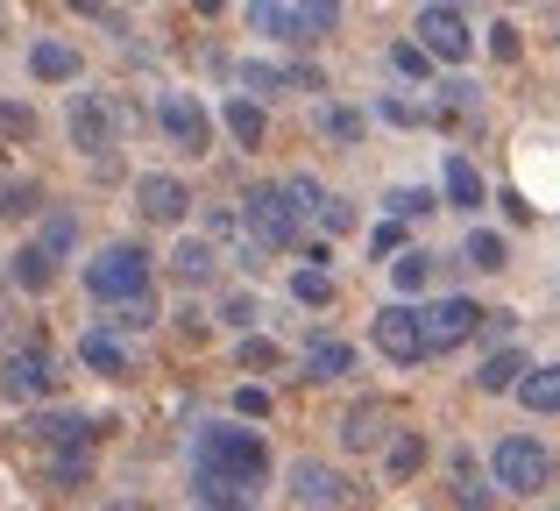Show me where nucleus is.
I'll list each match as a JSON object with an SVG mask.
<instances>
[{"label":"nucleus","instance_id":"nucleus-27","mask_svg":"<svg viewBox=\"0 0 560 511\" xmlns=\"http://www.w3.org/2000/svg\"><path fill=\"white\" fill-rule=\"evenodd\" d=\"M248 28H256V36H277V43H305L299 14H291L284 0H248Z\"/></svg>","mask_w":560,"mask_h":511},{"label":"nucleus","instance_id":"nucleus-20","mask_svg":"<svg viewBox=\"0 0 560 511\" xmlns=\"http://www.w3.org/2000/svg\"><path fill=\"white\" fill-rule=\"evenodd\" d=\"M79 362H85L93 376H128V362H136V356H128V341H114V334L85 327V334H79Z\"/></svg>","mask_w":560,"mask_h":511},{"label":"nucleus","instance_id":"nucleus-53","mask_svg":"<svg viewBox=\"0 0 560 511\" xmlns=\"http://www.w3.org/2000/svg\"><path fill=\"white\" fill-rule=\"evenodd\" d=\"M511 8H518V0H511Z\"/></svg>","mask_w":560,"mask_h":511},{"label":"nucleus","instance_id":"nucleus-12","mask_svg":"<svg viewBox=\"0 0 560 511\" xmlns=\"http://www.w3.org/2000/svg\"><path fill=\"white\" fill-rule=\"evenodd\" d=\"M291 498L313 504V511H334V504H348V476L334 469V462L299 455V462H291Z\"/></svg>","mask_w":560,"mask_h":511},{"label":"nucleus","instance_id":"nucleus-16","mask_svg":"<svg viewBox=\"0 0 560 511\" xmlns=\"http://www.w3.org/2000/svg\"><path fill=\"white\" fill-rule=\"evenodd\" d=\"M305 384H341V376H355V341H313L299 356Z\"/></svg>","mask_w":560,"mask_h":511},{"label":"nucleus","instance_id":"nucleus-40","mask_svg":"<svg viewBox=\"0 0 560 511\" xmlns=\"http://www.w3.org/2000/svg\"><path fill=\"white\" fill-rule=\"evenodd\" d=\"M383 207H390V221H419V213H433V207H440V199H433V193H419V185H397Z\"/></svg>","mask_w":560,"mask_h":511},{"label":"nucleus","instance_id":"nucleus-18","mask_svg":"<svg viewBox=\"0 0 560 511\" xmlns=\"http://www.w3.org/2000/svg\"><path fill=\"white\" fill-rule=\"evenodd\" d=\"M85 484H93V433H79L50 455V490H85Z\"/></svg>","mask_w":560,"mask_h":511},{"label":"nucleus","instance_id":"nucleus-35","mask_svg":"<svg viewBox=\"0 0 560 511\" xmlns=\"http://www.w3.org/2000/svg\"><path fill=\"white\" fill-rule=\"evenodd\" d=\"M362 128H370L362 107H319V136L327 142H362Z\"/></svg>","mask_w":560,"mask_h":511},{"label":"nucleus","instance_id":"nucleus-1","mask_svg":"<svg viewBox=\"0 0 560 511\" xmlns=\"http://www.w3.org/2000/svg\"><path fill=\"white\" fill-rule=\"evenodd\" d=\"M191 469H213V476L262 490L270 484V441L256 427H242V419H206L199 441H191Z\"/></svg>","mask_w":560,"mask_h":511},{"label":"nucleus","instance_id":"nucleus-21","mask_svg":"<svg viewBox=\"0 0 560 511\" xmlns=\"http://www.w3.org/2000/svg\"><path fill=\"white\" fill-rule=\"evenodd\" d=\"M220 121H228V136L242 142V150H262V136H270V114H262V100L234 93L228 107H220Z\"/></svg>","mask_w":560,"mask_h":511},{"label":"nucleus","instance_id":"nucleus-45","mask_svg":"<svg viewBox=\"0 0 560 511\" xmlns=\"http://www.w3.org/2000/svg\"><path fill=\"white\" fill-rule=\"evenodd\" d=\"M390 71H405V79H425V71H433V57H425L419 43H397V50H390Z\"/></svg>","mask_w":560,"mask_h":511},{"label":"nucleus","instance_id":"nucleus-47","mask_svg":"<svg viewBox=\"0 0 560 511\" xmlns=\"http://www.w3.org/2000/svg\"><path fill=\"white\" fill-rule=\"evenodd\" d=\"M206 235H213V242L242 235V213H234V207H213V213H206Z\"/></svg>","mask_w":560,"mask_h":511},{"label":"nucleus","instance_id":"nucleus-10","mask_svg":"<svg viewBox=\"0 0 560 511\" xmlns=\"http://www.w3.org/2000/svg\"><path fill=\"white\" fill-rule=\"evenodd\" d=\"M136 213L150 228H185V213H191L185 178H171V171H142V178H136Z\"/></svg>","mask_w":560,"mask_h":511},{"label":"nucleus","instance_id":"nucleus-25","mask_svg":"<svg viewBox=\"0 0 560 511\" xmlns=\"http://www.w3.org/2000/svg\"><path fill=\"white\" fill-rule=\"evenodd\" d=\"M28 242H36L43 256H57V263H65L71 249H79V213H71V207H50V213L36 221V235H28Z\"/></svg>","mask_w":560,"mask_h":511},{"label":"nucleus","instance_id":"nucleus-39","mask_svg":"<svg viewBox=\"0 0 560 511\" xmlns=\"http://www.w3.org/2000/svg\"><path fill=\"white\" fill-rule=\"evenodd\" d=\"M291 299L299 305H334V277L327 270H291Z\"/></svg>","mask_w":560,"mask_h":511},{"label":"nucleus","instance_id":"nucleus-17","mask_svg":"<svg viewBox=\"0 0 560 511\" xmlns=\"http://www.w3.org/2000/svg\"><path fill=\"white\" fill-rule=\"evenodd\" d=\"M8 284H14V291H28V299H43V291L57 284V256H43L36 242H22V249L8 256Z\"/></svg>","mask_w":560,"mask_h":511},{"label":"nucleus","instance_id":"nucleus-13","mask_svg":"<svg viewBox=\"0 0 560 511\" xmlns=\"http://www.w3.org/2000/svg\"><path fill=\"white\" fill-rule=\"evenodd\" d=\"M383 433H390V405L383 398H362L341 413V448L348 455H370V448H383Z\"/></svg>","mask_w":560,"mask_h":511},{"label":"nucleus","instance_id":"nucleus-44","mask_svg":"<svg viewBox=\"0 0 560 511\" xmlns=\"http://www.w3.org/2000/svg\"><path fill=\"white\" fill-rule=\"evenodd\" d=\"M313 221L327 228V235H348V228H355V213H348V199H334V193H327V199H319V213H313Z\"/></svg>","mask_w":560,"mask_h":511},{"label":"nucleus","instance_id":"nucleus-36","mask_svg":"<svg viewBox=\"0 0 560 511\" xmlns=\"http://www.w3.org/2000/svg\"><path fill=\"white\" fill-rule=\"evenodd\" d=\"M8 142H36V107L28 100H0V150Z\"/></svg>","mask_w":560,"mask_h":511},{"label":"nucleus","instance_id":"nucleus-50","mask_svg":"<svg viewBox=\"0 0 560 511\" xmlns=\"http://www.w3.org/2000/svg\"><path fill=\"white\" fill-rule=\"evenodd\" d=\"M71 14H85V22H114L107 0H71Z\"/></svg>","mask_w":560,"mask_h":511},{"label":"nucleus","instance_id":"nucleus-19","mask_svg":"<svg viewBox=\"0 0 560 511\" xmlns=\"http://www.w3.org/2000/svg\"><path fill=\"white\" fill-rule=\"evenodd\" d=\"M533 370V362H525V348L518 341H504V348H490V356H482V370H476V391H518V376Z\"/></svg>","mask_w":560,"mask_h":511},{"label":"nucleus","instance_id":"nucleus-6","mask_svg":"<svg viewBox=\"0 0 560 511\" xmlns=\"http://www.w3.org/2000/svg\"><path fill=\"white\" fill-rule=\"evenodd\" d=\"M411 43H419L433 65H468V50H476V36H468V14L462 0H425L419 22H411Z\"/></svg>","mask_w":560,"mask_h":511},{"label":"nucleus","instance_id":"nucleus-28","mask_svg":"<svg viewBox=\"0 0 560 511\" xmlns=\"http://www.w3.org/2000/svg\"><path fill=\"white\" fill-rule=\"evenodd\" d=\"M440 185H447V207H462V213H476V207H482V171L468 164V156H447Z\"/></svg>","mask_w":560,"mask_h":511},{"label":"nucleus","instance_id":"nucleus-32","mask_svg":"<svg viewBox=\"0 0 560 511\" xmlns=\"http://www.w3.org/2000/svg\"><path fill=\"white\" fill-rule=\"evenodd\" d=\"M462 256L476 263V270H504V263H511V242L497 235V228H468V235H462Z\"/></svg>","mask_w":560,"mask_h":511},{"label":"nucleus","instance_id":"nucleus-34","mask_svg":"<svg viewBox=\"0 0 560 511\" xmlns=\"http://www.w3.org/2000/svg\"><path fill=\"white\" fill-rule=\"evenodd\" d=\"M234 362H242L248 376H270V370H284V348H277V341H262V334H242Z\"/></svg>","mask_w":560,"mask_h":511},{"label":"nucleus","instance_id":"nucleus-22","mask_svg":"<svg viewBox=\"0 0 560 511\" xmlns=\"http://www.w3.org/2000/svg\"><path fill=\"white\" fill-rule=\"evenodd\" d=\"M79 433H85V413H43L36 405V413L22 419V441H36V448H65V441H79Z\"/></svg>","mask_w":560,"mask_h":511},{"label":"nucleus","instance_id":"nucleus-24","mask_svg":"<svg viewBox=\"0 0 560 511\" xmlns=\"http://www.w3.org/2000/svg\"><path fill=\"white\" fill-rule=\"evenodd\" d=\"M518 405H525V413H539V419L560 413V362H539V370L518 376Z\"/></svg>","mask_w":560,"mask_h":511},{"label":"nucleus","instance_id":"nucleus-33","mask_svg":"<svg viewBox=\"0 0 560 511\" xmlns=\"http://www.w3.org/2000/svg\"><path fill=\"white\" fill-rule=\"evenodd\" d=\"M234 79H242V93H248V100H262V93H291L284 65H262V57H242V71H234Z\"/></svg>","mask_w":560,"mask_h":511},{"label":"nucleus","instance_id":"nucleus-30","mask_svg":"<svg viewBox=\"0 0 560 511\" xmlns=\"http://www.w3.org/2000/svg\"><path fill=\"white\" fill-rule=\"evenodd\" d=\"M36 213H43V185L36 178H8V185H0V221H8V228L36 221Z\"/></svg>","mask_w":560,"mask_h":511},{"label":"nucleus","instance_id":"nucleus-5","mask_svg":"<svg viewBox=\"0 0 560 511\" xmlns=\"http://www.w3.org/2000/svg\"><path fill=\"white\" fill-rule=\"evenodd\" d=\"M50 391H57V356L43 341H14L8 356H0V398H8V405L36 413Z\"/></svg>","mask_w":560,"mask_h":511},{"label":"nucleus","instance_id":"nucleus-37","mask_svg":"<svg viewBox=\"0 0 560 511\" xmlns=\"http://www.w3.org/2000/svg\"><path fill=\"white\" fill-rule=\"evenodd\" d=\"M383 469H390L397 484H405V476H419V469H425V433H397V441H390V462H383Z\"/></svg>","mask_w":560,"mask_h":511},{"label":"nucleus","instance_id":"nucleus-41","mask_svg":"<svg viewBox=\"0 0 560 511\" xmlns=\"http://www.w3.org/2000/svg\"><path fill=\"white\" fill-rule=\"evenodd\" d=\"M220 320H228V327H234V334H256V320H262V305H256V299H248V291H234V299H228V305H220Z\"/></svg>","mask_w":560,"mask_h":511},{"label":"nucleus","instance_id":"nucleus-2","mask_svg":"<svg viewBox=\"0 0 560 511\" xmlns=\"http://www.w3.org/2000/svg\"><path fill=\"white\" fill-rule=\"evenodd\" d=\"M85 299L93 305L150 299V249H142V242H107V249L85 263Z\"/></svg>","mask_w":560,"mask_h":511},{"label":"nucleus","instance_id":"nucleus-4","mask_svg":"<svg viewBox=\"0 0 560 511\" xmlns=\"http://www.w3.org/2000/svg\"><path fill=\"white\" fill-rule=\"evenodd\" d=\"M242 228H248V242H256L262 256H277V249H299V207L284 199V185H248L242 193Z\"/></svg>","mask_w":560,"mask_h":511},{"label":"nucleus","instance_id":"nucleus-3","mask_svg":"<svg viewBox=\"0 0 560 511\" xmlns=\"http://www.w3.org/2000/svg\"><path fill=\"white\" fill-rule=\"evenodd\" d=\"M490 476L497 490H511V498H539V490H553V448H539L533 433H504V441L490 448Z\"/></svg>","mask_w":560,"mask_h":511},{"label":"nucleus","instance_id":"nucleus-48","mask_svg":"<svg viewBox=\"0 0 560 511\" xmlns=\"http://www.w3.org/2000/svg\"><path fill=\"white\" fill-rule=\"evenodd\" d=\"M370 249H376V256H390V249H405V235H397V221H383V228H376V235H370Z\"/></svg>","mask_w":560,"mask_h":511},{"label":"nucleus","instance_id":"nucleus-9","mask_svg":"<svg viewBox=\"0 0 560 511\" xmlns=\"http://www.w3.org/2000/svg\"><path fill=\"white\" fill-rule=\"evenodd\" d=\"M425 320V356H447V348H462L468 334H482V305L476 299H433L419 305Z\"/></svg>","mask_w":560,"mask_h":511},{"label":"nucleus","instance_id":"nucleus-8","mask_svg":"<svg viewBox=\"0 0 560 511\" xmlns=\"http://www.w3.org/2000/svg\"><path fill=\"white\" fill-rule=\"evenodd\" d=\"M370 341H376V356H390L397 370H419V362H433L425 356V320H419V305H383V313L370 320Z\"/></svg>","mask_w":560,"mask_h":511},{"label":"nucleus","instance_id":"nucleus-7","mask_svg":"<svg viewBox=\"0 0 560 511\" xmlns=\"http://www.w3.org/2000/svg\"><path fill=\"white\" fill-rule=\"evenodd\" d=\"M65 136H71L79 156H114V142H121V107H114V93H71Z\"/></svg>","mask_w":560,"mask_h":511},{"label":"nucleus","instance_id":"nucleus-42","mask_svg":"<svg viewBox=\"0 0 560 511\" xmlns=\"http://www.w3.org/2000/svg\"><path fill=\"white\" fill-rule=\"evenodd\" d=\"M376 114H383V121H397V128H425V121H433L425 107H411V100H397V93H383Z\"/></svg>","mask_w":560,"mask_h":511},{"label":"nucleus","instance_id":"nucleus-14","mask_svg":"<svg viewBox=\"0 0 560 511\" xmlns=\"http://www.w3.org/2000/svg\"><path fill=\"white\" fill-rule=\"evenodd\" d=\"M191 504H199V511H256V490H248V484H234V476L191 469Z\"/></svg>","mask_w":560,"mask_h":511},{"label":"nucleus","instance_id":"nucleus-23","mask_svg":"<svg viewBox=\"0 0 560 511\" xmlns=\"http://www.w3.org/2000/svg\"><path fill=\"white\" fill-rule=\"evenodd\" d=\"M213 270H220V256H213L206 235H185L178 249H171V277H178V284H213Z\"/></svg>","mask_w":560,"mask_h":511},{"label":"nucleus","instance_id":"nucleus-52","mask_svg":"<svg viewBox=\"0 0 560 511\" xmlns=\"http://www.w3.org/2000/svg\"><path fill=\"white\" fill-rule=\"evenodd\" d=\"M0 327H8V299H0Z\"/></svg>","mask_w":560,"mask_h":511},{"label":"nucleus","instance_id":"nucleus-11","mask_svg":"<svg viewBox=\"0 0 560 511\" xmlns=\"http://www.w3.org/2000/svg\"><path fill=\"white\" fill-rule=\"evenodd\" d=\"M156 121H164V136L178 142L185 156H206L213 150V114L199 107L191 93H164V107H156Z\"/></svg>","mask_w":560,"mask_h":511},{"label":"nucleus","instance_id":"nucleus-43","mask_svg":"<svg viewBox=\"0 0 560 511\" xmlns=\"http://www.w3.org/2000/svg\"><path fill=\"white\" fill-rule=\"evenodd\" d=\"M518 50H525L518 22H497V28H490V57H497V65H518Z\"/></svg>","mask_w":560,"mask_h":511},{"label":"nucleus","instance_id":"nucleus-29","mask_svg":"<svg viewBox=\"0 0 560 511\" xmlns=\"http://www.w3.org/2000/svg\"><path fill=\"white\" fill-rule=\"evenodd\" d=\"M100 334H114V341H121V334H150L156 327V299H128V305H107V313L93 320Z\"/></svg>","mask_w":560,"mask_h":511},{"label":"nucleus","instance_id":"nucleus-49","mask_svg":"<svg viewBox=\"0 0 560 511\" xmlns=\"http://www.w3.org/2000/svg\"><path fill=\"white\" fill-rule=\"evenodd\" d=\"M178 334H191V341H206V313H199V305H178Z\"/></svg>","mask_w":560,"mask_h":511},{"label":"nucleus","instance_id":"nucleus-26","mask_svg":"<svg viewBox=\"0 0 560 511\" xmlns=\"http://www.w3.org/2000/svg\"><path fill=\"white\" fill-rule=\"evenodd\" d=\"M447 476H454V504H462V511H490V498H497V490L482 484V469H476V455H468V448L447 462Z\"/></svg>","mask_w":560,"mask_h":511},{"label":"nucleus","instance_id":"nucleus-15","mask_svg":"<svg viewBox=\"0 0 560 511\" xmlns=\"http://www.w3.org/2000/svg\"><path fill=\"white\" fill-rule=\"evenodd\" d=\"M28 79H36V85H71V79H79V50L57 43V36L28 43Z\"/></svg>","mask_w":560,"mask_h":511},{"label":"nucleus","instance_id":"nucleus-31","mask_svg":"<svg viewBox=\"0 0 560 511\" xmlns=\"http://www.w3.org/2000/svg\"><path fill=\"white\" fill-rule=\"evenodd\" d=\"M433 270H440V263L425 256V249H397V263H390V284L405 291V299H419V291L433 284Z\"/></svg>","mask_w":560,"mask_h":511},{"label":"nucleus","instance_id":"nucleus-46","mask_svg":"<svg viewBox=\"0 0 560 511\" xmlns=\"http://www.w3.org/2000/svg\"><path fill=\"white\" fill-rule=\"evenodd\" d=\"M234 419H270V391L242 384V391H234Z\"/></svg>","mask_w":560,"mask_h":511},{"label":"nucleus","instance_id":"nucleus-38","mask_svg":"<svg viewBox=\"0 0 560 511\" xmlns=\"http://www.w3.org/2000/svg\"><path fill=\"white\" fill-rule=\"evenodd\" d=\"M291 14H299L305 43H313V36H327V28L341 22V0H299V8H291Z\"/></svg>","mask_w":560,"mask_h":511},{"label":"nucleus","instance_id":"nucleus-51","mask_svg":"<svg viewBox=\"0 0 560 511\" xmlns=\"http://www.w3.org/2000/svg\"><path fill=\"white\" fill-rule=\"evenodd\" d=\"M191 8H199V14H220V8H228V0H191Z\"/></svg>","mask_w":560,"mask_h":511}]
</instances>
